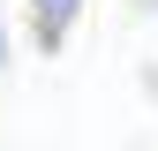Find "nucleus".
Masks as SVG:
<instances>
[{"label":"nucleus","instance_id":"obj_2","mask_svg":"<svg viewBox=\"0 0 158 151\" xmlns=\"http://www.w3.org/2000/svg\"><path fill=\"white\" fill-rule=\"evenodd\" d=\"M0 53H8V45H0Z\"/></svg>","mask_w":158,"mask_h":151},{"label":"nucleus","instance_id":"obj_1","mask_svg":"<svg viewBox=\"0 0 158 151\" xmlns=\"http://www.w3.org/2000/svg\"><path fill=\"white\" fill-rule=\"evenodd\" d=\"M75 8H83V0H38V15H45V45H53V38H60V23H68Z\"/></svg>","mask_w":158,"mask_h":151}]
</instances>
